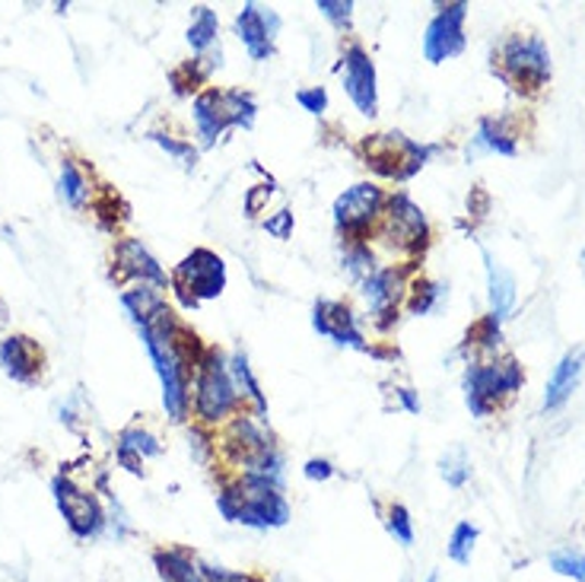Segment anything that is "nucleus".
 <instances>
[{"label":"nucleus","instance_id":"1","mask_svg":"<svg viewBox=\"0 0 585 582\" xmlns=\"http://www.w3.org/2000/svg\"><path fill=\"white\" fill-rule=\"evenodd\" d=\"M147 354L153 360V369L163 386L165 418L172 423H185L192 418V379L200 354L207 351L195 331L182 322L172 306L165 303L153 316L134 322Z\"/></svg>","mask_w":585,"mask_h":582},{"label":"nucleus","instance_id":"2","mask_svg":"<svg viewBox=\"0 0 585 582\" xmlns=\"http://www.w3.org/2000/svg\"><path fill=\"white\" fill-rule=\"evenodd\" d=\"M217 513L229 525H242L252 532H274L290 525L292 510L284 484L261 475H232L217 490Z\"/></svg>","mask_w":585,"mask_h":582},{"label":"nucleus","instance_id":"3","mask_svg":"<svg viewBox=\"0 0 585 582\" xmlns=\"http://www.w3.org/2000/svg\"><path fill=\"white\" fill-rule=\"evenodd\" d=\"M217 455L236 475H261L284 484V453L267 423L242 411L217 433Z\"/></svg>","mask_w":585,"mask_h":582},{"label":"nucleus","instance_id":"4","mask_svg":"<svg viewBox=\"0 0 585 582\" xmlns=\"http://www.w3.org/2000/svg\"><path fill=\"white\" fill-rule=\"evenodd\" d=\"M242 411H245V401L232 383L229 354H223L220 347H207L197 360L195 379H192V418L197 426L217 433Z\"/></svg>","mask_w":585,"mask_h":582},{"label":"nucleus","instance_id":"5","mask_svg":"<svg viewBox=\"0 0 585 582\" xmlns=\"http://www.w3.org/2000/svg\"><path fill=\"white\" fill-rule=\"evenodd\" d=\"M259 122V102L245 90H217L207 87L192 99V125L197 150H214L232 128L252 130Z\"/></svg>","mask_w":585,"mask_h":582},{"label":"nucleus","instance_id":"6","mask_svg":"<svg viewBox=\"0 0 585 582\" xmlns=\"http://www.w3.org/2000/svg\"><path fill=\"white\" fill-rule=\"evenodd\" d=\"M436 153H439L436 144L411 140L401 130H382V134H369L359 140L363 166L389 182H411Z\"/></svg>","mask_w":585,"mask_h":582},{"label":"nucleus","instance_id":"7","mask_svg":"<svg viewBox=\"0 0 585 582\" xmlns=\"http://www.w3.org/2000/svg\"><path fill=\"white\" fill-rule=\"evenodd\" d=\"M229 284V271L223 255H217L214 249L197 246L185 259L175 264L172 271V284L169 290L175 293V299L182 303V309H197L200 303L220 299Z\"/></svg>","mask_w":585,"mask_h":582},{"label":"nucleus","instance_id":"8","mask_svg":"<svg viewBox=\"0 0 585 582\" xmlns=\"http://www.w3.org/2000/svg\"><path fill=\"white\" fill-rule=\"evenodd\" d=\"M389 192L376 182H357L334 197L331 220L344 242H369L382 224Z\"/></svg>","mask_w":585,"mask_h":582},{"label":"nucleus","instance_id":"9","mask_svg":"<svg viewBox=\"0 0 585 582\" xmlns=\"http://www.w3.org/2000/svg\"><path fill=\"white\" fill-rule=\"evenodd\" d=\"M525 373L513 356L490 360V363H468L464 369V404L474 418H490L496 404L519 391Z\"/></svg>","mask_w":585,"mask_h":582},{"label":"nucleus","instance_id":"10","mask_svg":"<svg viewBox=\"0 0 585 582\" xmlns=\"http://www.w3.org/2000/svg\"><path fill=\"white\" fill-rule=\"evenodd\" d=\"M372 239H382L394 252H401L408 259H417L429 246V220H426L421 204L411 194L391 192L386 214H382V224H379Z\"/></svg>","mask_w":585,"mask_h":582},{"label":"nucleus","instance_id":"11","mask_svg":"<svg viewBox=\"0 0 585 582\" xmlns=\"http://www.w3.org/2000/svg\"><path fill=\"white\" fill-rule=\"evenodd\" d=\"M500 77L516 90L535 93L551 80V52L538 35H516L500 45Z\"/></svg>","mask_w":585,"mask_h":582},{"label":"nucleus","instance_id":"12","mask_svg":"<svg viewBox=\"0 0 585 582\" xmlns=\"http://www.w3.org/2000/svg\"><path fill=\"white\" fill-rule=\"evenodd\" d=\"M411 264L414 261L379 267L369 281L359 284V296L366 303V312H369V319L379 331H391L398 324V316H401L408 290H411V271H414Z\"/></svg>","mask_w":585,"mask_h":582},{"label":"nucleus","instance_id":"13","mask_svg":"<svg viewBox=\"0 0 585 582\" xmlns=\"http://www.w3.org/2000/svg\"><path fill=\"white\" fill-rule=\"evenodd\" d=\"M51 497H55V506H58V513H61L73 538L93 541L105 532V525H108L105 503L99 500L93 490L70 481L67 475H55L51 478Z\"/></svg>","mask_w":585,"mask_h":582},{"label":"nucleus","instance_id":"14","mask_svg":"<svg viewBox=\"0 0 585 582\" xmlns=\"http://www.w3.org/2000/svg\"><path fill=\"white\" fill-rule=\"evenodd\" d=\"M334 70L341 73L344 93L354 102L359 115L363 118H376L379 115V73H376L372 55L359 42H347Z\"/></svg>","mask_w":585,"mask_h":582},{"label":"nucleus","instance_id":"15","mask_svg":"<svg viewBox=\"0 0 585 582\" xmlns=\"http://www.w3.org/2000/svg\"><path fill=\"white\" fill-rule=\"evenodd\" d=\"M280 13L271 10V7H261V3H245L236 20H232V33L242 42L245 55L264 65L274 58V45H277V35H280Z\"/></svg>","mask_w":585,"mask_h":582},{"label":"nucleus","instance_id":"16","mask_svg":"<svg viewBox=\"0 0 585 582\" xmlns=\"http://www.w3.org/2000/svg\"><path fill=\"white\" fill-rule=\"evenodd\" d=\"M464 16H468V3H446L429 20V26L423 33V58L429 65H446L464 52V45H468Z\"/></svg>","mask_w":585,"mask_h":582},{"label":"nucleus","instance_id":"17","mask_svg":"<svg viewBox=\"0 0 585 582\" xmlns=\"http://www.w3.org/2000/svg\"><path fill=\"white\" fill-rule=\"evenodd\" d=\"M312 328L334 341L337 347H351L359 354H372V344L366 341L363 328H359L357 312L351 309V303L344 299H319L312 306Z\"/></svg>","mask_w":585,"mask_h":582},{"label":"nucleus","instance_id":"18","mask_svg":"<svg viewBox=\"0 0 585 582\" xmlns=\"http://www.w3.org/2000/svg\"><path fill=\"white\" fill-rule=\"evenodd\" d=\"M115 277L118 281H130V284H147V287H157V290H169L172 284V274H165V267L157 261V255L134 236H125L115 242Z\"/></svg>","mask_w":585,"mask_h":582},{"label":"nucleus","instance_id":"19","mask_svg":"<svg viewBox=\"0 0 585 582\" xmlns=\"http://www.w3.org/2000/svg\"><path fill=\"white\" fill-rule=\"evenodd\" d=\"M0 369L20 383V386H35L45 369V354L30 334H10L0 341Z\"/></svg>","mask_w":585,"mask_h":582},{"label":"nucleus","instance_id":"20","mask_svg":"<svg viewBox=\"0 0 585 582\" xmlns=\"http://www.w3.org/2000/svg\"><path fill=\"white\" fill-rule=\"evenodd\" d=\"M160 455H163V443L140 423L125 426L115 440V461L134 478H144V461L160 458Z\"/></svg>","mask_w":585,"mask_h":582},{"label":"nucleus","instance_id":"21","mask_svg":"<svg viewBox=\"0 0 585 582\" xmlns=\"http://www.w3.org/2000/svg\"><path fill=\"white\" fill-rule=\"evenodd\" d=\"M153 570L160 582H207L204 560L185 545H163L153 550Z\"/></svg>","mask_w":585,"mask_h":582},{"label":"nucleus","instance_id":"22","mask_svg":"<svg viewBox=\"0 0 585 582\" xmlns=\"http://www.w3.org/2000/svg\"><path fill=\"white\" fill-rule=\"evenodd\" d=\"M583 366H585L583 347L570 351V354L553 366L548 388H544V411H557V408H563V404L573 398V391H576L580 379H583Z\"/></svg>","mask_w":585,"mask_h":582},{"label":"nucleus","instance_id":"23","mask_svg":"<svg viewBox=\"0 0 585 582\" xmlns=\"http://www.w3.org/2000/svg\"><path fill=\"white\" fill-rule=\"evenodd\" d=\"M471 144L474 147H468V157H478V153L516 157L519 153V137L509 130V122H503V118H481Z\"/></svg>","mask_w":585,"mask_h":582},{"label":"nucleus","instance_id":"24","mask_svg":"<svg viewBox=\"0 0 585 582\" xmlns=\"http://www.w3.org/2000/svg\"><path fill=\"white\" fill-rule=\"evenodd\" d=\"M188 48L195 52V58H210V55H220V16L217 10L210 7H195L192 10V23H188Z\"/></svg>","mask_w":585,"mask_h":582},{"label":"nucleus","instance_id":"25","mask_svg":"<svg viewBox=\"0 0 585 582\" xmlns=\"http://www.w3.org/2000/svg\"><path fill=\"white\" fill-rule=\"evenodd\" d=\"M229 373H232V383L239 388L242 401L252 404V414H255L259 421L267 423V398H264V388H261L259 376H255V369H252V363H249V354H245L242 347H236V351L229 354Z\"/></svg>","mask_w":585,"mask_h":582},{"label":"nucleus","instance_id":"26","mask_svg":"<svg viewBox=\"0 0 585 582\" xmlns=\"http://www.w3.org/2000/svg\"><path fill=\"white\" fill-rule=\"evenodd\" d=\"M484 264H487L490 316L503 322L513 312V306H516V281H513V274L500 261H493L487 249H484Z\"/></svg>","mask_w":585,"mask_h":582},{"label":"nucleus","instance_id":"27","mask_svg":"<svg viewBox=\"0 0 585 582\" xmlns=\"http://www.w3.org/2000/svg\"><path fill=\"white\" fill-rule=\"evenodd\" d=\"M446 284L439 281H429V277H414L411 281V290H408V299H404V309L411 316H433L443 299H446Z\"/></svg>","mask_w":585,"mask_h":582},{"label":"nucleus","instance_id":"28","mask_svg":"<svg viewBox=\"0 0 585 582\" xmlns=\"http://www.w3.org/2000/svg\"><path fill=\"white\" fill-rule=\"evenodd\" d=\"M58 197L65 201L70 210H87L90 204V182L83 175V169L73 160L61 162V175H58Z\"/></svg>","mask_w":585,"mask_h":582},{"label":"nucleus","instance_id":"29","mask_svg":"<svg viewBox=\"0 0 585 582\" xmlns=\"http://www.w3.org/2000/svg\"><path fill=\"white\" fill-rule=\"evenodd\" d=\"M341 267H344V274L351 277V284H357V287L379 271L376 252L369 249V242H344Z\"/></svg>","mask_w":585,"mask_h":582},{"label":"nucleus","instance_id":"30","mask_svg":"<svg viewBox=\"0 0 585 582\" xmlns=\"http://www.w3.org/2000/svg\"><path fill=\"white\" fill-rule=\"evenodd\" d=\"M147 137H150V140H153L163 153H169L172 160L179 162L182 169H188V172H192V169L197 166V160H200V150H197L192 140H182V137L165 134V130H150Z\"/></svg>","mask_w":585,"mask_h":582},{"label":"nucleus","instance_id":"31","mask_svg":"<svg viewBox=\"0 0 585 582\" xmlns=\"http://www.w3.org/2000/svg\"><path fill=\"white\" fill-rule=\"evenodd\" d=\"M478 538H481V528H478L474 522H458L456 528H452V535H449V545H446L449 560L458 563V567H468L471 557H474Z\"/></svg>","mask_w":585,"mask_h":582},{"label":"nucleus","instance_id":"32","mask_svg":"<svg viewBox=\"0 0 585 582\" xmlns=\"http://www.w3.org/2000/svg\"><path fill=\"white\" fill-rule=\"evenodd\" d=\"M99 490L105 493V500H108V506H105V516H108V535L122 545V541H128L130 535H134V522H130V516L125 513V506H122V500L108 490V484H105V475L99 478Z\"/></svg>","mask_w":585,"mask_h":582},{"label":"nucleus","instance_id":"33","mask_svg":"<svg viewBox=\"0 0 585 582\" xmlns=\"http://www.w3.org/2000/svg\"><path fill=\"white\" fill-rule=\"evenodd\" d=\"M386 528H389V535L401 548H411L414 538H417L414 518H411V510H408L404 503H389V510H386Z\"/></svg>","mask_w":585,"mask_h":582},{"label":"nucleus","instance_id":"34","mask_svg":"<svg viewBox=\"0 0 585 582\" xmlns=\"http://www.w3.org/2000/svg\"><path fill=\"white\" fill-rule=\"evenodd\" d=\"M316 10L325 16L337 33H351L354 30V10H357L354 0H316Z\"/></svg>","mask_w":585,"mask_h":582},{"label":"nucleus","instance_id":"35","mask_svg":"<svg viewBox=\"0 0 585 582\" xmlns=\"http://www.w3.org/2000/svg\"><path fill=\"white\" fill-rule=\"evenodd\" d=\"M551 570L557 577L585 582V557L583 554H576V550H553Z\"/></svg>","mask_w":585,"mask_h":582},{"label":"nucleus","instance_id":"36","mask_svg":"<svg viewBox=\"0 0 585 582\" xmlns=\"http://www.w3.org/2000/svg\"><path fill=\"white\" fill-rule=\"evenodd\" d=\"M500 341H503V334H500V319H493L487 316L484 322H478L471 331H468V344H478L481 351H496L500 347Z\"/></svg>","mask_w":585,"mask_h":582},{"label":"nucleus","instance_id":"37","mask_svg":"<svg viewBox=\"0 0 585 582\" xmlns=\"http://www.w3.org/2000/svg\"><path fill=\"white\" fill-rule=\"evenodd\" d=\"M296 105L302 112H309L312 118H322L328 105H331V99H328L325 87H302V90H296Z\"/></svg>","mask_w":585,"mask_h":582},{"label":"nucleus","instance_id":"38","mask_svg":"<svg viewBox=\"0 0 585 582\" xmlns=\"http://www.w3.org/2000/svg\"><path fill=\"white\" fill-rule=\"evenodd\" d=\"M261 227H264V232H267L271 239H280V242H287V239L292 236V229H296V217H292L290 207H280V210L267 214V217L261 220Z\"/></svg>","mask_w":585,"mask_h":582},{"label":"nucleus","instance_id":"39","mask_svg":"<svg viewBox=\"0 0 585 582\" xmlns=\"http://www.w3.org/2000/svg\"><path fill=\"white\" fill-rule=\"evenodd\" d=\"M188 443H192L188 449H192V455H195L200 465H207V461L217 455V436H214L210 430L197 426V423L192 426V433H188Z\"/></svg>","mask_w":585,"mask_h":582},{"label":"nucleus","instance_id":"40","mask_svg":"<svg viewBox=\"0 0 585 582\" xmlns=\"http://www.w3.org/2000/svg\"><path fill=\"white\" fill-rule=\"evenodd\" d=\"M204 580L207 582H267L259 573H245V570H229L220 563H207L204 560Z\"/></svg>","mask_w":585,"mask_h":582},{"label":"nucleus","instance_id":"41","mask_svg":"<svg viewBox=\"0 0 585 582\" xmlns=\"http://www.w3.org/2000/svg\"><path fill=\"white\" fill-rule=\"evenodd\" d=\"M439 471H443V478H446V484L449 487H464L468 484V478H471V468H468V461H464V455H446L443 458V465H439Z\"/></svg>","mask_w":585,"mask_h":582},{"label":"nucleus","instance_id":"42","mask_svg":"<svg viewBox=\"0 0 585 582\" xmlns=\"http://www.w3.org/2000/svg\"><path fill=\"white\" fill-rule=\"evenodd\" d=\"M274 197V185L267 182V185H252L249 192H245V217H259L261 210L267 207V201Z\"/></svg>","mask_w":585,"mask_h":582},{"label":"nucleus","instance_id":"43","mask_svg":"<svg viewBox=\"0 0 585 582\" xmlns=\"http://www.w3.org/2000/svg\"><path fill=\"white\" fill-rule=\"evenodd\" d=\"M302 475H306L309 481H316V484H325V481H331V478L337 475V468H334L328 458H309V461L302 465Z\"/></svg>","mask_w":585,"mask_h":582},{"label":"nucleus","instance_id":"44","mask_svg":"<svg viewBox=\"0 0 585 582\" xmlns=\"http://www.w3.org/2000/svg\"><path fill=\"white\" fill-rule=\"evenodd\" d=\"M394 398H398V404H401L408 414H421V395H417L414 388L408 386L394 388Z\"/></svg>","mask_w":585,"mask_h":582},{"label":"nucleus","instance_id":"45","mask_svg":"<svg viewBox=\"0 0 585 582\" xmlns=\"http://www.w3.org/2000/svg\"><path fill=\"white\" fill-rule=\"evenodd\" d=\"M7 319H10V312H7V303L0 299V324H7Z\"/></svg>","mask_w":585,"mask_h":582},{"label":"nucleus","instance_id":"46","mask_svg":"<svg viewBox=\"0 0 585 582\" xmlns=\"http://www.w3.org/2000/svg\"><path fill=\"white\" fill-rule=\"evenodd\" d=\"M426 582H439V573H429V577H426Z\"/></svg>","mask_w":585,"mask_h":582},{"label":"nucleus","instance_id":"47","mask_svg":"<svg viewBox=\"0 0 585 582\" xmlns=\"http://www.w3.org/2000/svg\"><path fill=\"white\" fill-rule=\"evenodd\" d=\"M583 271H585V252H583Z\"/></svg>","mask_w":585,"mask_h":582}]
</instances>
